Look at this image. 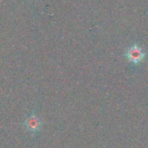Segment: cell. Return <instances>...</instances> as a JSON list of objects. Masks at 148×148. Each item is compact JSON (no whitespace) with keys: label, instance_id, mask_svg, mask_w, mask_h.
Here are the masks:
<instances>
[{"label":"cell","instance_id":"cell-1","mask_svg":"<svg viewBox=\"0 0 148 148\" xmlns=\"http://www.w3.org/2000/svg\"><path fill=\"white\" fill-rule=\"evenodd\" d=\"M23 125L30 135H36L42 128V121L36 114H30L24 120Z\"/></svg>","mask_w":148,"mask_h":148},{"label":"cell","instance_id":"cell-2","mask_svg":"<svg viewBox=\"0 0 148 148\" xmlns=\"http://www.w3.org/2000/svg\"><path fill=\"white\" fill-rule=\"evenodd\" d=\"M128 57L131 61H133L134 62H140L143 58V55L140 52V50L138 49H133L129 52Z\"/></svg>","mask_w":148,"mask_h":148}]
</instances>
